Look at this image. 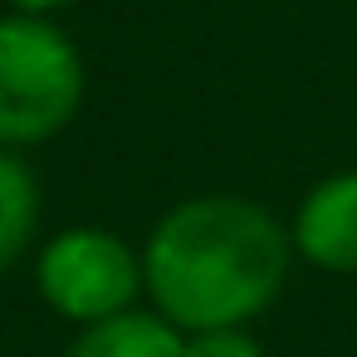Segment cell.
I'll use <instances>...</instances> for the list:
<instances>
[{"instance_id": "obj_6", "label": "cell", "mask_w": 357, "mask_h": 357, "mask_svg": "<svg viewBox=\"0 0 357 357\" xmlns=\"http://www.w3.org/2000/svg\"><path fill=\"white\" fill-rule=\"evenodd\" d=\"M40 235V176L25 152L0 147V274L15 269Z\"/></svg>"}, {"instance_id": "obj_3", "label": "cell", "mask_w": 357, "mask_h": 357, "mask_svg": "<svg viewBox=\"0 0 357 357\" xmlns=\"http://www.w3.org/2000/svg\"><path fill=\"white\" fill-rule=\"evenodd\" d=\"M35 289L45 308L74 328L137 308L142 250L108 225H64L35 250Z\"/></svg>"}, {"instance_id": "obj_5", "label": "cell", "mask_w": 357, "mask_h": 357, "mask_svg": "<svg viewBox=\"0 0 357 357\" xmlns=\"http://www.w3.org/2000/svg\"><path fill=\"white\" fill-rule=\"evenodd\" d=\"M64 357H186V333L167 323L157 308H128L103 323L74 328Z\"/></svg>"}, {"instance_id": "obj_1", "label": "cell", "mask_w": 357, "mask_h": 357, "mask_svg": "<svg viewBox=\"0 0 357 357\" xmlns=\"http://www.w3.org/2000/svg\"><path fill=\"white\" fill-rule=\"evenodd\" d=\"M294 240L274 211L235 191L186 196L142 245V298L181 333L250 328L289 284Z\"/></svg>"}, {"instance_id": "obj_4", "label": "cell", "mask_w": 357, "mask_h": 357, "mask_svg": "<svg viewBox=\"0 0 357 357\" xmlns=\"http://www.w3.org/2000/svg\"><path fill=\"white\" fill-rule=\"evenodd\" d=\"M294 255L328 274H357V172L313 181L289 220Z\"/></svg>"}, {"instance_id": "obj_2", "label": "cell", "mask_w": 357, "mask_h": 357, "mask_svg": "<svg viewBox=\"0 0 357 357\" xmlns=\"http://www.w3.org/2000/svg\"><path fill=\"white\" fill-rule=\"evenodd\" d=\"M89 93L79 45L59 20L0 15V147L35 152L69 132Z\"/></svg>"}, {"instance_id": "obj_7", "label": "cell", "mask_w": 357, "mask_h": 357, "mask_svg": "<svg viewBox=\"0 0 357 357\" xmlns=\"http://www.w3.org/2000/svg\"><path fill=\"white\" fill-rule=\"evenodd\" d=\"M186 357H264L250 328H201L186 333Z\"/></svg>"}, {"instance_id": "obj_8", "label": "cell", "mask_w": 357, "mask_h": 357, "mask_svg": "<svg viewBox=\"0 0 357 357\" xmlns=\"http://www.w3.org/2000/svg\"><path fill=\"white\" fill-rule=\"evenodd\" d=\"M6 6H10L15 15H45V20H54L59 10L74 6V0H6Z\"/></svg>"}]
</instances>
